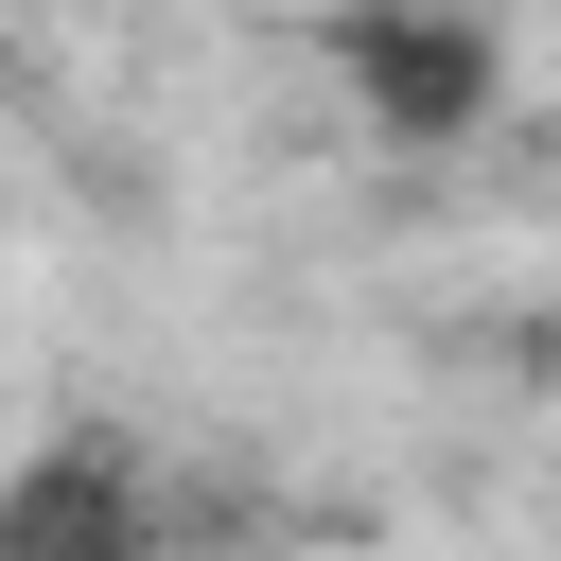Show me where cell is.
<instances>
[{
	"label": "cell",
	"mask_w": 561,
	"mask_h": 561,
	"mask_svg": "<svg viewBox=\"0 0 561 561\" xmlns=\"http://www.w3.org/2000/svg\"><path fill=\"white\" fill-rule=\"evenodd\" d=\"M0 561H175V473L123 421H53L0 473Z\"/></svg>",
	"instance_id": "7a4b0ae2"
},
{
	"label": "cell",
	"mask_w": 561,
	"mask_h": 561,
	"mask_svg": "<svg viewBox=\"0 0 561 561\" xmlns=\"http://www.w3.org/2000/svg\"><path fill=\"white\" fill-rule=\"evenodd\" d=\"M316 53L351 70L368 140H473L508 88V0H333Z\"/></svg>",
	"instance_id": "6da1fadb"
}]
</instances>
